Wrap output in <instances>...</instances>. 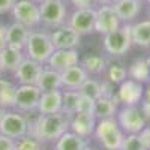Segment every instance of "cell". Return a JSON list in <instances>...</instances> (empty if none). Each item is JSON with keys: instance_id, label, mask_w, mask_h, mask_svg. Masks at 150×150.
Here are the masks:
<instances>
[{"instance_id": "cell-1", "label": "cell", "mask_w": 150, "mask_h": 150, "mask_svg": "<svg viewBox=\"0 0 150 150\" xmlns=\"http://www.w3.org/2000/svg\"><path fill=\"white\" fill-rule=\"evenodd\" d=\"M71 117L63 112L56 114H39L29 128V134L35 135L41 143H56L65 132L69 131Z\"/></svg>"}, {"instance_id": "cell-2", "label": "cell", "mask_w": 150, "mask_h": 150, "mask_svg": "<svg viewBox=\"0 0 150 150\" xmlns=\"http://www.w3.org/2000/svg\"><path fill=\"white\" fill-rule=\"evenodd\" d=\"M95 138L105 150H120L125 141V132L119 126L116 117L98 120L95 128Z\"/></svg>"}, {"instance_id": "cell-3", "label": "cell", "mask_w": 150, "mask_h": 150, "mask_svg": "<svg viewBox=\"0 0 150 150\" xmlns=\"http://www.w3.org/2000/svg\"><path fill=\"white\" fill-rule=\"evenodd\" d=\"M27 59H32L38 63L47 65L48 59L54 53V45L51 42V35L45 30H32L29 41L24 48Z\"/></svg>"}, {"instance_id": "cell-4", "label": "cell", "mask_w": 150, "mask_h": 150, "mask_svg": "<svg viewBox=\"0 0 150 150\" xmlns=\"http://www.w3.org/2000/svg\"><path fill=\"white\" fill-rule=\"evenodd\" d=\"M104 50L111 57H122L125 56L132 44V35H131V24H122V26L104 36Z\"/></svg>"}, {"instance_id": "cell-5", "label": "cell", "mask_w": 150, "mask_h": 150, "mask_svg": "<svg viewBox=\"0 0 150 150\" xmlns=\"http://www.w3.org/2000/svg\"><path fill=\"white\" fill-rule=\"evenodd\" d=\"M116 120L119 126L125 132V135H134L140 134L147 126V119L143 114L140 105L132 107H120L117 111Z\"/></svg>"}, {"instance_id": "cell-6", "label": "cell", "mask_w": 150, "mask_h": 150, "mask_svg": "<svg viewBox=\"0 0 150 150\" xmlns=\"http://www.w3.org/2000/svg\"><path fill=\"white\" fill-rule=\"evenodd\" d=\"M11 14L14 21L29 27L30 30L41 24V6L35 0H17Z\"/></svg>"}, {"instance_id": "cell-7", "label": "cell", "mask_w": 150, "mask_h": 150, "mask_svg": "<svg viewBox=\"0 0 150 150\" xmlns=\"http://www.w3.org/2000/svg\"><path fill=\"white\" fill-rule=\"evenodd\" d=\"M30 122L23 112L17 110H8L3 120L0 122V134H3L12 140H18L29 134Z\"/></svg>"}, {"instance_id": "cell-8", "label": "cell", "mask_w": 150, "mask_h": 150, "mask_svg": "<svg viewBox=\"0 0 150 150\" xmlns=\"http://www.w3.org/2000/svg\"><path fill=\"white\" fill-rule=\"evenodd\" d=\"M41 6V23L45 27L57 29L68 23V9L63 0H48Z\"/></svg>"}, {"instance_id": "cell-9", "label": "cell", "mask_w": 150, "mask_h": 150, "mask_svg": "<svg viewBox=\"0 0 150 150\" xmlns=\"http://www.w3.org/2000/svg\"><path fill=\"white\" fill-rule=\"evenodd\" d=\"M41 95H42V92L36 84H18L15 110L23 112V114L24 112L38 111Z\"/></svg>"}, {"instance_id": "cell-10", "label": "cell", "mask_w": 150, "mask_h": 150, "mask_svg": "<svg viewBox=\"0 0 150 150\" xmlns=\"http://www.w3.org/2000/svg\"><path fill=\"white\" fill-rule=\"evenodd\" d=\"M114 98L117 99L119 105L122 107L140 105L141 101L144 99V86L141 83H137L128 78L122 84H119V89L114 93Z\"/></svg>"}, {"instance_id": "cell-11", "label": "cell", "mask_w": 150, "mask_h": 150, "mask_svg": "<svg viewBox=\"0 0 150 150\" xmlns=\"http://www.w3.org/2000/svg\"><path fill=\"white\" fill-rule=\"evenodd\" d=\"M68 24L81 36L93 33L96 29V8L75 9L68 17Z\"/></svg>"}, {"instance_id": "cell-12", "label": "cell", "mask_w": 150, "mask_h": 150, "mask_svg": "<svg viewBox=\"0 0 150 150\" xmlns=\"http://www.w3.org/2000/svg\"><path fill=\"white\" fill-rule=\"evenodd\" d=\"M50 35L54 50H77L81 44V35L75 32L68 23L54 29Z\"/></svg>"}, {"instance_id": "cell-13", "label": "cell", "mask_w": 150, "mask_h": 150, "mask_svg": "<svg viewBox=\"0 0 150 150\" xmlns=\"http://www.w3.org/2000/svg\"><path fill=\"white\" fill-rule=\"evenodd\" d=\"M122 24L123 23L119 18L114 6L105 5V6L96 8V29H95V32L105 36L111 32L117 30Z\"/></svg>"}, {"instance_id": "cell-14", "label": "cell", "mask_w": 150, "mask_h": 150, "mask_svg": "<svg viewBox=\"0 0 150 150\" xmlns=\"http://www.w3.org/2000/svg\"><path fill=\"white\" fill-rule=\"evenodd\" d=\"M44 68H45V65L38 63V62L26 57L21 62V65L15 69L14 78L18 84H36Z\"/></svg>"}, {"instance_id": "cell-15", "label": "cell", "mask_w": 150, "mask_h": 150, "mask_svg": "<svg viewBox=\"0 0 150 150\" xmlns=\"http://www.w3.org/2000/svg\"><path fill=\"white\" fill-rule=\"evenodd\" d=\"M80 60L81 59L78 50H54V53L47 62V66L54 71L63 72L75 65H80Z\"/></svg>"}, {"instance_id": "cell-16", "label": "cell", "mask_w": 150, "mask_h": 150, "mask_svg": "<svg viewBox=\"0 0 150 150\" xmlns=\"http://www.w3.org/2000/svg\"><path fill=\"white\" fill-rule=\"evenodd\" d=\"M98 119L95 117L93 112H77L71 117L69 131L77 134L83 138H89L90 135L95 134Z\"/></svg>"}, {"instance_id": "cell-17", "label": "cell", "mask_w": 150, "mask_h": 150, "mask_svg": "<svg viewBox=\"0 0 150 150\" xmlns=\"http://www.w3.org/2000/svg\"><path fill=\"white\" fill-rule=\"evenodd\" d=\"M62 102H63V90L42 92L39 105H38V112L42 116L62 112Z\"/></svg>"}, {"instance_id": "cell-18", "label": "cell", "mask_w": 150, "mask_h": 150, "mask_svg": "<svg viewBox=\"0 0 150 150\" xmlns=\"http://www.w3.org/2000/svg\"><path fill=\"white\" fill-rule=\"evenodd\" d=\"M30 29L23 26V24L14 21L12 24H9L6 29V47H12V48H18V50H24L26 44L29 41L30 36Z\"/></svg>"}, {"instance_id": "cell-19", "label": "cell", "mask_w": 150, "mask_h": 150, "mask_svg": "<svg viewBox=\"0 0 150 150\" xmlns=\"http://www.w3.org/2000/svg\"><path fill=\"white\" fill-rule=\"evenodd\" d=\"M26 59L24 50L12 48V47H5L0 51V69L2 72H11L14 74L15 69L21 65V62Z\"/></svg>"}, {"instance_id": "cell-20", "label": "cell", "mask_w": 150, "mask_h": 150, "mask_svg": "<svg viewBox=\"0 0 150 150\" xmlns=\"http://www.w3.org/2000/svg\"><path fill=\"white\" fill-rule=\"evenodd\" d=\"M87 78H89V74L83 69L81 65H75L62 72V81H63L65 90H78Z\"/></svg>"}, {"instance_id": "cell-21", "label": "cell", "mask_w": 150, "mask_h": 150, "mask_svg": "<svg viewBox=\"0 0 150 150\" xmlns=\"http://www.w3.org/2000/svg\"><path fill=\"white\" fill-rule=\"evenodd\" d=\"M141 6L143 3L140 0H119L114 5V9L123 24H131V21L140 15Z\"/></svg>"}, {"instance_id": "cell-22", "label": "cell", "mask_w": 150, "mask_h": 150, "mask_svg": "<svg viewBox=\"0 0 150 150\" xmlns=\"http://www.w3.org/2000/svg\"><path fill=\"white\" fill-rule=\"evenodd\" d=\"M117 111H119V102L114 96H101L99 99H96L95 102V110H93V114L98 120H102V119H112L117 116Z\"/></svg>"}, {"instance_id": "cell-23", "label": "cell", "mask_w": 150, "mask_h": 150, "mask_svg": "<svg viewBox=\"0 0 150 150\" xmlns=\"http://www.w3.org/2000/svg\"><path fill=\"white\" fill-rule=\"evenodd\" d=\"M36 86L41 89V92H50V90H62L63 89V81H62V72L54 71L51 68L45 66Z\"/></svg>"}, {"instance_id": "cell-24", "label": "cell", "mask_w": 150, "mask_h": 150, "mask_svg": "<svg viewBox=\"0 0 150 150\" xmlns=\"http://www.w3.org/2000/svg\"><path fill=\"white\" fill-rule=\"evenodd\" d=\"M87 146H89L87 138L68 131L54 143V150H84Z\"/></svg>"}, {"instance_id": "cell-25", "label": "cell", "mask_w": 150, "mask_h": 150, "mask_svg": "<svg viewBox=\"0 0 150 150\" xmlns=\"http://www.w3.org/2000/svg\"><path fill=\"white\" fill-rule=\"evenodd\" d=\"M132 44L141 48H150V18L131 24Z\"/></svg>"}, {"instance_id": "cell-26", "label": "cell", "mask_w": 150, "mask_h": 150, "mask_svg": "<svg viewBox=\"0 0 150 150\" xmlns=\"http://www.w3.org/2000/svg\"><path fill=\"white\" fill-rule=\"evenodd\" d=\"M17 84L0 77V107L5 110H15L17 102Z\"/></svg>"}, {"instance_id": "cell-27", "label": "cell", "mask_w": 150, "mask_h": 150, "mask_svg": "<svg viewBox=\"0 0 150 150\" xmlns=\"http://www.w3.org/2000/svg\"><path fill=\"white\" fill-rule=\"evenodd\" d=\"M83 69L90 75H102L107 69V59L99 54H87L80 60Z\"/></svg>"}, {"instance_id": "cell-28", "label": "cell", "mask_w": 150, "mask_h": 150, "mask_svg": "<svg viewBox=\"0 0 150 150\" xmlns=\"http://www.w3.org/2000/svg\"><path fill=\"white\" fill-rule=\"evenodd\" d=\"M128 78H131L137 83H141V84H146V83L150 81V71H149V65H147L146 57L137 59L129 65Z\"/></svg>"}, {"instance_id": "cell-29", "label": "cell", "mask_w": 150, "mask_h": 150, "mask_svg": "<svg viewBox=\"0 0 150 150\" xmlns=\"http://www.w3.org/2000/svg\"><path fill=\"white\" fill-rule=\"evenodd\" d=\"M80 90H63V102H62V112L69 117L78 112Z\"/></svg>"}, {"instance_id": "cell-30", "label": "cell", "mask_w": 150, "mask_h": 150, "mask_svg": "<svg viewBox=\"0 0 150 150\" xmlns=\"http://www.w3.org/2000/svg\"><path fill=\"white\" fill-rule=\"evenodd\" d=\"M105 80H108L111 84H122L125 80H128V69L122 63H108L105 69Z\"/></svg>"}, {"instance_id": "cell-31", "label": "cell", "mask_w": 150, "mask_h": 150, "mask_svg": "<svg viewBox=\"0 0 150 150\" xmlns=\"http://www.w3.org/2000/svg\"><path fill=\"white\" fill-rule=\"evenodd\" d=\"M78 90H80L81 95L89 96V98L95 99V101L102 96V92H101V81H98V80H95V78H90V77L83 83V86L80 87Z\"/></svg>"}, {"instance_id": "cell-32", "label": "cell", "mask_w": 150, "mask_h": 150, "mask_svg": "<svg viewBox=\"0 0 150 150\" xmlns=\"http://www.w3.org/2000/svg\"><path fill=\"white\" fill-rule=\"evenodd\" d=\"M42 144L35 135L27 134L15 140V150H42Z\"/></svg>"}, {"instance_id": "cell-33", "label": "cell", "mask_w": 150, "mask_h": 150, "mask_svg": "<svg viewBox=\"0 0 150 150\" xmlns=\"http://www.w3.org/2000/svg\"><path fill=\"white\" fill-rule=\"evenodd\" d=\"M120 150H147V149L143 144L138 134H134V135L125 137V141H123V146H122Z\"/></svg>"}, {"instance_id": "cell-34", "label": "cell", "mask_w": 150, "mask_h": 150, "mask_svg": "<svg viewBox=\"0 0 150 150\" xmlns=\"http://www.w3.org/2000/svg\"><path fill=\"white\" fill-rule=\"evenodd\" d=\"M95 99L81 95L80 96V102H78V112H93L95 110Z\"/></svg>"}, {"instance_id": "cell-35", "label": "cell", "mask_w": 150, "mask_h": 150, "mask_svg": "<svg viewBox=\"0 0 150 150\" xmlns=\"http://www.w3.org/2000/svg\"><path fill=\"white\" fill-rule=\"evenodd\" d=\"M0 150H15V140L0 134Z\"/></svg>"}, {"instance_id": "cell-36", "label": "cell", "mask_w": 150, "mask_h": 150, "mask_svg": "<svg viewBox=\"0 0 150 150\" xmlns=\"http://www.w3.org/2000/svg\"><path fill=\"white\" fill-rule=\"evenodd\" d=\"M112 87H114V84H111L108 80H102L101 81V92H102V96H114V92H112Z\"/></svg>"}, {"instance_id": "cell-37", "label": "cell", "mask_w": 150, "mask_h": 150, "mask_svg": "<svg viewBox=\"0 0 150 150\" xmlns=\"http://www.w3.org/2000/svg\"><path fill=\"white\" fill-rule=\"evenodd\" d=\"M75 9H84V8H93L95 0H69Z\"/></svg>"}, {"instance_id": "cell-38", "label": "cell", "mask_w": 150, "mask_h": 150, "mask_svg": "<svg viewBox=\"0 0 150 150\" xmlns=\"http://www.w3.org/2000/svg\"><path fill=\"white\" fill-rule=\"evenodd\" d=\"M17 0H0V15L8 14V12L12 11Z\"/></svg>"}, {"instance_id": "cell-39", "label": "cell", "mask_w": 150, "mask_h": 150, "mask_svg": "<svg viewBox=\"0 0 150 150\" xmlns=\"http://www.w3.org/2000/svg\"><path fill=\"white\" fill-rule=\"evenodd\" d=\"M138 137L141 138V141H143V144L146 146V149L150 150V126H146V128L138 134Z\"/></svg>"}, {"instance_id": "cell-40", "label": "cell", "mask_w": 150, "mask_h": 150, "mask_svg": "<svg viewBox=\"0 0 150 150\" xmlns=\"http://www.w3.org/2000/svg\"><path fill=\"white\" fill-rule=\"evenodd\" d=\"M6 26H3V24H0V51L8 45L6 44Z\"/></svg>"}, {"instance_id": "cell-41", "label": "cell", "mask_w": 150, "mask_h": 150, "mask_svg": "<svg viewBox=\"0 0 150 150\" xmlns=\"http://www.w3.org/2000/svg\"><path fill=\"white\" fill-rule=\"evenodd\" d=\"M140 108L143 111V114L146 116V119L149 120L150 119V101H146V99H143L141 104H140Z\"/></svg>"}, {"instance_id": "cell-42", "label": "cell", "mask_w": 150, "mask_h": 150, "mask_svg": "<svg viewBox=\"0 0 150 150\" xmlns=\"http://www.w3.org/2000/svg\"><path fill=\"white\" fill-rule=\"evenodd\" d=\"M117 2H119V0H95V3H98L99 6H105V5H111V6H114Z\"/></svg>"}, {"instance_id": "cell-43", "label": "cell", "mask_w": 150, "mask_h": 150, "mask_svg": "<svg viewBox=\"0 0 150 150\" xmlns=\"http://www.w3.org/2000/svg\"><path fill=\"white\" fill-rule=\"evenodd\" d=\"M144 99L146 101H150V81L147 83V87L144 89Z\"/></svg>"}, {"instance_id": "cell-44", "label": "cell", "mask_w": 150, "mask_h": 150, "mask_svg": "<svg viewBox=\"0 0 150 150\" xmlns=\"http://www.w3.org/2000/svg\"><path fill=\"white\" fill-rule=\"evenodd\" d=\"M6 111H8V110H5L3 107H0V122L3 120V117H5V114H6Z\"/></svg>"}, {"instance_id": "cell-45", "label": "cell", "mask_w": 150, "mask_h": 150, "mask_svg": "<svg viewBox=\"0 0 150 150\" xmlns=\"http://www.w3.org/2000/svg\"><path fill=\"white\" fill-rule=\"evenodd\" d=\"M146 60H147V65H149V71H150V54L146 57Z\"/></svg>"}, {"instance_id": "cell-46", "label": "cell", "mask_w": 150, "mask_h": 150, "mask_svg": "<svg viewBox=\"0 0 150 150\" xmlns=\"http://www.w3.org/2000/svg\"><path fill=\"white\" fill-rule=\"evenodd\" d=\"M35 2H36V3H39V5H41V3H44V2H48V0H35Z\"/></svg>"}, {"instance_id": "cell-47", "label": "cell", "mask_w": 150, "mask_h": 150, "mask_svg": "<svg viewBox=\"0 0 150 150\" xmlns=\"http://www.w3.org/2000/svg\"><path fill=\"white\" fill-rule=\"evenodd\" d=\"M141 3H147V5H150V0H140Z\"/></svg>"}, {"instance_id": "cell-48", "label": "cell", "mask_w": 150, "mask_h": 150, "mask_svg": "<svg viewBox=\"0 0 150 150\" xmlns=\"http://www.w3.org/2000/svg\"><path fill=\"white\" fill-rule=\"evenodd\" d=\"M84 150H95V149H93V147H90V146H87V147H86Z\"/></svg>"}, {"instance_id": "cell-49", "label": "cell", "mask_w": 150, "mask_h": 150, "mask_svg": "<svg viewBox=\"0 0 150 150\" xmlns=\"http://www.w3.org/2000/svg\"><path fill=\"white\" fill-rule=\"evenodd\" d=\"M147 12H149V17H150V5H149V9H147Z\"/></svg>"}, {"instance_id": "cell-50", "label": "cell", "mask_w": 150, "mask_h": 150, "mask_svg": "<svg viewBox=\"0 0 150 150\" xmlns=\"http://www.w3.org/2000/svg\"><path fill=\"white\" fill-rule=\"evenodd\" d=\"M2 74H3V72H2V69H0V77H2Z\"/></svg>"}]
</instances>
